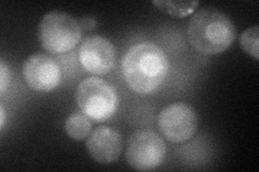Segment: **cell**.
<instances>
[{"instance_id":"8992f818","label":"cell","mask_w":259,"mask_h":172,"mask_svg":"<svg viewBox=\"0 0 259 172\" xmlns=\"http://www.w3.org/2000/svg\"><path fill=\"white\" fill-rule=\"evenodd\" d=\"M158 128L165 140L172 143H184L190 140L197 132V112L185 102L168 104L159 114Z\"/></svg>"},{"instance_id":"30bf717a","label":"cell","mask_w":259,"mask_h":172,"mask_svg":"<svg viewBox=\"0 0 259 172\" xmlns=\"http://www.w3.org/2000/svg\"><path fill=\"white\" fill-rule=\"evenodd\" d=\"M65 132L75 141H82L92 133V122L84 113H72L65 122Z\"/></svg>"},{"instance_id":"7a4b0ae2","label":"cell","mask_w":259,"mask_h":172,"mask_svg":"<svg viewBox=\"0 0 259 172\" xmlns=\"http://www.w3.org/2000/svg\"><path fill=\"white\" fill-rule=\"evenodd\" d=\"M187 36L199 53L217 55L231 46L237 38V29L225 13L215 8H204L190 18Z\"/></svg>"},{"instance_id":"277c9868","label":"cell","mask_w":259,"mask_h":172,"mask_svg":"<svg viewBox=\"0 0 259 172\" xmlns=\"http://www.w3.org/2000/svg\"><path fill=\"white\" fill-rule=\"evenodd\" d=\"M39 42L52 54L74 50L81 40V26L71 15L61 11L49 12L39 23Z\"/></svg>"},{"instance_id":"4fadbf2b","label":"cell","mask_w":259,"mask_h":172,"mask_svg":"<svg viewBox=\"0 0 259 172\" xmlns=\"http://www.w3.org/2000/svg\"><path fill=\"white\" fill-rule=\"evenodd\" d=\"M11 83V71L5 62L0 63V94L4 95Z\"/></svg>"},{"instance_id":"5b68a950","label":"cell","mask_w":259,"mask_h":172,"mask_svg":"<svg viewBox=\"0 0 259 172\" xmlns=\"http://www.w3.org/2000/svg\"><path fill=\"white\" fill-rule=\"evenodd\" d=\"M166 144L160 135L152 130H139L128 138L125 159L133 169L150 171L163 162Z\"/></svg>"},{"instance_id":"5bb4252c","label":"cell","mask_w":259,"mask_h":172,"mask_svg":"<svg viewBox=\"0 0 259 172\" xmlns=\"http://www.w3.org/2000/svg\"><path fill=\"white\" fill-rule=\"evenodd\" d=\"M6 120V114H5V109H4V105L2 104L0 105V128H4L5 125V121Z\"/></svg>"},{"instance_id":"6da1fadb","label":"cell","mask_w":259,"mask_h":172,"mask_svg":"<svg viewBox=\"0 0 259 172\" xmlns=\"http://www.w3.org/2000/svg\"><path fill=\"white\" fill-rule=\"evenodd\" d=\"M169 71V61L162 47L141 42L130 47L122 60V75L133 92L148 95L163 84Z\"/></svg>"},{"instance_id":"ba28073f","label":"cell","mask_w":259,"mask_h":172,"mask_svg":"<svg viewBox=\"0 0 259 172\" xmlns=\"http://www.w3.org/2000/svg\"><path fill=\"white\" fill-rule=\"evenodd\" d=\"M22 73L27 85L40 93H50L62 80L60 65L50 56L34 54L23 63Z\"/></svg>"},{"instance_id":"3957f363","label":"cell","mask_w":259,"mask_h":172,"mask_svg":"<svg viewBox=\"0 0 259 172\" xmlns=\"http://www.w3.org/2000/svg\"><path fill=\"white\" fill-rule=\"evenodd\" d=\"M80 110L94 122H105L115 116L119 98L116 88L106 80L90 77L80 82L76 91Z\"/></svg>"},{"instance_id":"7c38bea8","label":"cell","mask_w":259,"mask_h":172,"mask_svg":"<svg viewBox=\"0 0 259 172\" xmlns=\"http://www.w3.org/2000/svg\"><path fill=\"white\" fill-rule=\"evenodd\" d=\"M259 28L257 25L249 27L243 31L240 36V46L246 54L253 56L256 61L259 60Z\"/></svg>"},{"instance_id":"8fae6325","label":"cell","mask_w":259,"mask_h":172,"mask_svg":"<svg viewBox=\"0 0 259 172\" xmlns=\"http://www.w3.org/2000/svg\"><path fill=\"white\" fill-rule=\"evenodd\" d=\"M152 4L161 11L177 19L190 15L199 6V2H172V0H155Z\"/></svg>"},{"instance_id":"9c48e42d","label":"cell","mask_w":259,"mask_h":172,"mask_svg":"<svg viewBox=\"0 0 259 172\" xmlns=\"http://www.w3.org/2000/svg\"><path fill=\"white\" fill-rule=\"evenodd\" d=\"M85 146L96 162L108 165L118 160L122 153V135L112 127L100 126L87 138Z\"/></svg>"},{"instance_id":"52a82bcc","label":"cell","mask_w":259,"mask_h":172,"mask_svg":"<svg viewBox=\"0 0 259 172\" xmlns=\"http://www.w3.org/2000/svg\"><path fill=\"white\" fill-rule=\"evenodd\" d=\"M78 56L80 65L85 71L94 76H104L115 67L117 51L108 39L92 36L81 43Z\"/></svg>"}]
</instances>
